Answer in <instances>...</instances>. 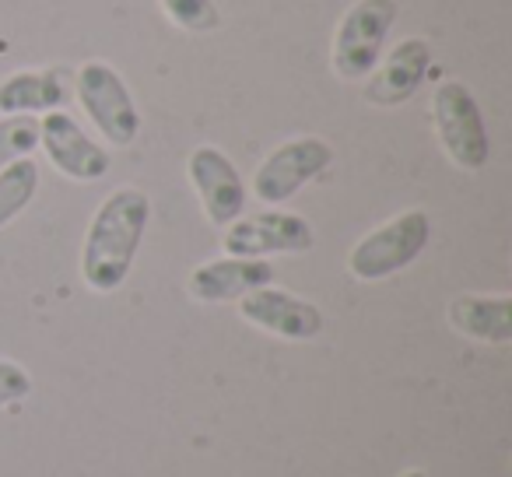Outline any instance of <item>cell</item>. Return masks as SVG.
Wrapping results in <instances>:
<instances>
[{
	"instance_id": "1",
	"label": "cell",
	"mask_w": 512,
	"mask_h": 477,
	"mask_svg": "<svg viewBox=\"0 0 512 477\" xmlns=\"http://www.w3.org/2000/svg\"><path fill=\"white\" fill-rule=\"evenodd\" d=\"M148 221L151 200L137 186H120L102 200L81 246V278L92 292L109 295L127 281Z\"/></svg>"
},
{
	"instance_id": "2",
	"label": "cell",
	"mask_w": 512,
	"mask_h": 477,
	"mask_svg": "<svg viewBox=\"0 0 512 477\" xmlns=\"http://www.w3.org/2000/svg\"><path fill=\"white\" fill-rule=\"evenodd\" d=\"M432 127L449 162L463 172H481L491 158L488 127L481 106L463 81H442L432 95Z\"/></svg>"
},
{
	"instance_id": "3",
	"label": "cell",
	"mask_w": 512,
	"mask_h": 477,
	"mask_svg": "<svg viewBox=\"0 0 512 477\" xmlns=\"http://www.w3.org/2000/svg\"><path fill=\"white\" fill-rule=\"evenodd\" d=\"M428 239H432V218L414 207L358 239L348 257V271L358 281H386L411 267L425 253Z\"/></svg>"
},
{
	"instance_id": "4",
	"label": "cell",
	"mask_w": 512,
	"mask_h": 477,
	"mask_svg": "<svg viewBox=\"0 0 512 477\" xmlns=\"http://www.w3.org/2000/svg\"><path fill=\"white\" fill-rule=\"evenodd\" d=\"M397 0H358L341 18L334 36V74L341 81H362L383 60V46L397 22Z\"/></svg>"
},
{
	"instance_id": "5",
	"label": "cell",
	"mask_w": 512,
	"mask_h": 477,
	"mask_svg": "<svg viewBox=\"0 0 512 477\" xmlns=\"http://www.w3.org/2000/svg\"><path fill=\"white\" fill-rule=\"evenodd\" d=\"M74 92L88 116H92L95 130L106 137L116 148H127L141 134V113L134 106L127 81L120 78L116 67H109L106 60H88L78 67L74 78Z\"/></svg>"
},
{
	"instance_id": "6",
	"label": "cell",
	"mask_w": 512,
	"mask_h": 477,
	"mask_svg": "<svg viewBox=\"0 0 512 477\" xmlns=\"http://www.w3.org/2000/svg\"><path fill=\"white\" fill-rule=\"evenodd\" d=\"M228 257L267 260L278 253H309L316 246V232L302 214L295 211H260L253 218H235L221 239Z\"/></svg>"
},
{
	"instance_id": "7",
	"label": "cell",
	"mask_w": 512,
	"mask_h": 477,
	"mask_svg": "<svg viewBox=\"0 0 512 477\" xmlns=\"http://www.w3.org/2000/svg\"><path fill=\"white\" fill-rule=\"evenodd\" d=\"M330 162H334V148L323 137L285 141L260 162V169L253 176V193L264 204L278 207L285 200H292L306 183H313L320 172H327Z\"/></svg>"
},
{
	"instance_id": "8",
	"label": "cell",
	"mask_w": 512,
	"mask_h": 477,
	"mask_svg": "<svg viewBox=\"0 0 512 477\" xmlns=\"http://www.w3.org/2000/svg\"><path fill=\"white\" fill-rule=\"evenodd\" d=\"M39 148L53 169L74 183H95L109 172V151L95 144L67 109H53L39 120Z\"/></svg>"
},
{
	"instance_id": "9",
	"label": "cell",
	"mask_w": 512,
	"mask_h": 477,
	"mask_svg": "<svg viewBox=\"0 0 512 477\" xmlns=\"http://www.w3.org/2000/svg\"><path fill=\"white\" fill-rule=\"evenodd\" d=\"M186 172H190V183L197 190L200 207H204L211 225L228 228L235 218H242V211H246V183H242L239 169H235L225 151L214 148V144H200V148L190 151Z\"/></svg>"
},
{
	"instance_id": "10",
	"label": "cell",
	"mask_w": 512,
	"mask_h": 477,
	"mask_svg": "<svg viewBox=\"0 0 512 477\" xmlns=\"http://www.w3.org/2000/svg\"><path fill=\"white\" fill-rule=\"evenodd\" d=\"M239 316L253 327L267 330V334L285 337V341H313L323 330V313L313 302L299 299L292 292H281L274 285L242 295Z\"/></svg>"
},
{
	"instance_id": "11",
	"label": "cell",
	"mask_w": 512,
	"mask_h": 477,
	"mask_svg": "<svg viewBox=\"0 0 512 477\" xmlns=\"http://www.w3.org/2000/svg\"><path fill=\"white\" fill-rule=\"evenodd\" d=\"M428 71H432V46H428V39H421V36L400 39V43L379 60L376 71H372V81H369V88H365V102L383 106V109L400 106V102L418 95Z\"/></svg>"
},
{
	"instance_id": "12",
	"label": "cell",
	"mask_w": 512,
	"mask_h": 477,
	"mask_svg": "<svg viewBox=\"0 0 512 477\" xmlns=\"http://www.w3.org/2000/svg\"><path fill=\"white\" fill-rule=\"evenodd\" d=\"M274 285V264L271 260H246V257H221V260H207V264L193 267L190 281V295L197 302H239L242 295L256 292V288Z\"/></svg>"
},
{
	"instance_id": "13",
	"label": "cell",
	"mask_w": 512,
	"mask_h": 477,
	"mask_svg": "<svg viewBox=\"0 0 512 477\" xmlns=\"http://www.w3.org/2000/svg\"><path fill=\"white\" fill-rule=\"evenodd\" d=\"M71 99L67 71H18L0 81V113L4 116H46L64 109Z\"/></svg>"
},
{
	"instance_id": "14",
	"label": "cell",
	"mask_w": 512,
	"mask_h": 477,
	"mask_svg": "<svg viewBox=\"0 0 512 477\" xmlns=\"http://www.w3.org/2000/svg\"><path fill=\"white\" fill-rule=\"evenodd\" d=\"M449 327L481 344L512 341V295H460L449 302Z\"/></svg>"
},
{
	"instance_id": "15",
	"label": "cell",
	"mask_w": 512,
	"mask_h": 477,
	"mask_svg": "<svg viewBox=\"0 0 512 477\" xmlns=\"http://www.w3.org/2000/svg\"><path fill=\"white\" fill-rule=\"evenodd\" d=\"M36 190H39V169L32 158H22V162L0 169V228L11 225L36 200Z\"/></svg>"
},
{
	"instance_id": "16",
	"label": "cell",
	"mask_w": 512,
	"mask_h": 477,
	"mask_svg": "<svg viewBox=\"0 0 512 477\" xmlns=\"http://www.w3.org/2000/svg\"><path fill=\"white\" fill-rule=\"evenodd\" d=\"M36 148H39L36 116H4L0 120V169L29 158Z\"/></svg>"
},
{
	"instance_id": "17",
	"label": "cell",
	"mask_w": 512,
	"mask_h": 477,
	"mask_svg": "<svg viewBox=\"0 0 512 477\" xmlns=\"http://www.w3.org/2000/svg\"><path fill=\"white\" fill-rule=\"evenodd\" d=\"M162 11L169 15L172 25L186 32H197V36H207V32H218L221 15L214 0H158Z\"/></svg>"
},
{
	"instance_id": "18",
	"label": "cell",
	"mask_w": 512,
	"mask_h": 477,
	"mask_svg": "<svg viewBox=\"0 0 512 477\" xmlns=\"http://www.w3.org/2000/svg\"><path fill=\"white\" fill-rule=\"evenodd\" d=\"M32 393V376L18 362L0 358V407H11Z\"/></svg>"
},
{
	"instance_id": "19",
	"label": "cell",
	"mask_w": 512,
	"mask_h": 477,
	"mask_svg": "<svg viewBox=\"0 0 512 477\" xmlns=\"http://www.w3.org/2000/svg\"><path fill=\"white\" fill-rule=\"evenodd\" d=\"M400 477H428V474H425V470H404Z\"/></svg>"
}]
</instances>
